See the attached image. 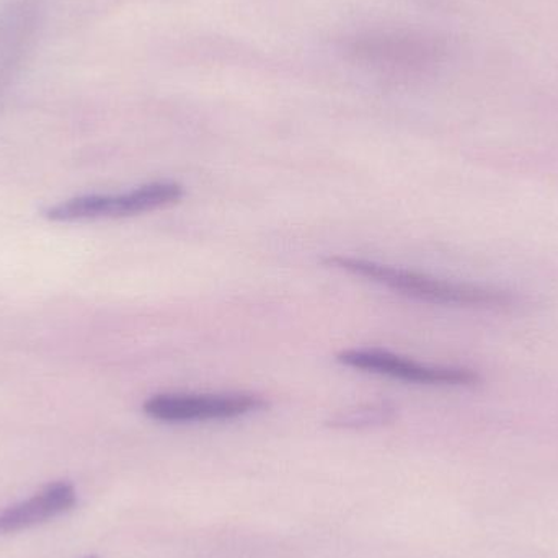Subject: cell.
Here are the masks:
<instances>
[{"instance_id": "cell-4", "label": "cell", "mask_w": 558, "mask_h": 558, "mask_svg": "<svg viewBox=\"0 0 558 558\" xmlns=\"http://www.w3.org/2000/svg\"><path fill=\"white\" fill-rule=\"evenodd\" d=\"M337 361L351 369L390 377L402 383L426 387H475L482 376L471 367L425 364L376 348L341 351Z\"/></svg>"}, {"instance_id": "cell-8", "label": "cell", "mask_w": 558, "mask_h": 558, "mask_svg": "<svg viewBox=\"0 0 558 558\" xmlns=\"http://www.w3.org/2000/svg\"><path fill=\"white\" fill-rule=\"evenodd\" d=\"M392 410L386 407H371L366 410H351L344 415L337 416L331 426L337 428H364V426L383 425L392 418Z\"/></svg>"}, {"instance_id": "cell-1", "label": "cell", "mask_w": 558, "mask_h": 558, "mask_svg": "<svg viewBox=\"0 0 558 558\" xmlns=\"http://www.w3.org/2000/svg\"><path fill=\"white\" fill-rule=\"evenodd\" d=\"M324 264L428 304L495 311V308L513 307L518 302L517 295L505 289L472 284V282L448 281V279L432 277L420 271L366 260V258L328 255L324 258Z\"/></svg>"}, {"instance_id": "cell-7", "label": "cell", "mask_w": 558, "mask_h": 558, "mask_svg": "<svg viewBox=\"0 0 558 558\" xmlns=\"http://www.w3.org/2000/svg\"><path fill=\"white\" fill-rule=\"evenodd\" d=\"M77 504L75 488L69 482H54L28 500L0 511V534L38 526L68 513Z\"/></svg>"}, {"instance_id": "cell-9", "label": "cell", "mask_w": 558, "mask_h": 558, "mask_svg": "<svg viewBox=\"0 0 558 558\" xmlns=\"http://www.w3.org/2000/svg\"><path fill=\"white\" fill-rule=\"evenodd\" d=\"M85 558H98L97 556H88V557H85Z\"/></svg>"}, {"instance_id": "cell-3", "label": "cell", "mask_w": 558, "mask_h": 558, "mask_svg": "<svg viewBox=\"0 0 558 558\" xmlns=\"http://www.w3.org/2000/svg\"><path fill=\"white\" fill-rule=\"evenodd\" d=\"M182 183L163 180L146 183L124 193L84 195L65 199L45 213L49 221L78 222L95 219H121L169 208L185 198Z\"/></svg>"}, {"instance_id": "cell-6", "label": "cell", "mask_w": 558, "mask_h": 558, "mask_svg": "<svg viewBox=\"0 0 558 558\" xmlns=\"http://www.w3.org/2000/svg\"><path fill=\"white\" fill-rule=\"evenodd\" d=\"M45 0H0V100L32 51Z\"/></svg>"}, {"instance_id": "cell-5", "label": "cell", "mask_w": 558, "mask_h": 558, "mask_svg": "<svg viewBox=\"0 0 558 558\" xmlns=\"http://www.w3.org/2000/svg\"><path fill=\"white\" fill-rule=\"evenodd\" d=\"M268 405L255 393H157L144 402L149 418L162 423L226 422Z\"/></svg>"}, {"instance_id": "cell-2", "label": "cell", "mask_w": 558, "mask_h": 558, "mask_svg": "<svg viewBox=\"0 0 558 558\" xmlns=\"http://www.w3.org/2000/svg\"><path fill=\"white\" fill-rule=\"evenodd\" d=\"M351 59L367 71L393 78L416 77L441 61V46L415 32H369L351 39Z\"/></svg>"}]
</instances>
